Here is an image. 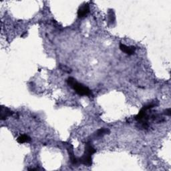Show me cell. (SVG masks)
Masks as SVG:
<instances>
[{"label":"cell","mask_w":171,"mask_h":171,"mask_svg":"<svg viewBox=\"0 0 171 171\" xmlns=\"http://www.w3.org/2000/svg\"><path fill=\"white\" fill-rule=\"evenodd\" d=\"M67 84L72 87V88L76 90V92L80 96H90L92 95V91L90 90L88 87L85 86L84 85L82 84H80L78 82H77L76 80L70 77L67 80Z\"/></svg>","instance_id":"obj_1"},{"label":"cell","mask_w":171,"mask_h":171,"mask_svg":"<svg viewBox=\"0 0 171 171\" xmlns=\"http://www.w3.org/2000/svg\"><path fill=\"white\" fill-rule=\"evenodd\" d=\"M96 150L90 143H87L85 146V151L83 156L80 159V162L85 165L90 166L92 165V156L96 153Z\"/></svg>","instance_id":"obj_2"},{"label":"cell","mask_w":171,"mask_h":171,"mask_svg":"<svg viewBox=\"0 0 171 171\" xmlns=\"http://www.w3.org/2000/svg\"><path fill=\"white\" fill-rule=\"evenodd\" d=\"M89 12H90V8L88 4H84L79 8L78 11V15L79 18H82L88 15Z\"/></svg>","instance_id":"obj_3"},{"label":"cell","mask_w":171,"mask_h":171,"mask_svg":"<svg viewBox=\"0 0 171 171\" xmlns=\"http://www.w3.org/2000/svg\"><path fill=\"white\" fill-rule=\"evenodd\" d=\"M120 49L128 55H132L133 54L135 51H136V47L134 46H127L123 44H120Z\"/></svg>","instance_id":"obj_4"},{"label":"cell","mask_w":171,"mask_h":171,"mask_svg":"<svg viewBox=\"0 0 171 171\" xmlns=\"http://www.w3.org/2000/svg\"><path fill=\"white\" fill-rule=\"evenodd\" d=\"M0 114H1V120H5V119L7 118L8 117H10V116H12L13 113L9 108L4 107V106H2Z\"/></svg>","instance_id":"obj_5"},{"label":"cell","mask_w":171,"mask_h":171,"mask_svg":"<svg viewBox=\"0 0 171 171\" xmlns=\"http://www.w3.org/2000/svg\"><path fill=\"white\" fill-rule=\"evenodd\" d=\"M17 141L20 144H23L25 143H30L31 141V138L29 137L27 135H21V136H19L17 139Z\"/></svg>","instance_id":"obj_6"},{"label":"cell","mask_w":171,"mask_h":171,"mask_svg":"<svg viewBox=\"0 0 171 171\" xmlns=\"http://www.w3.org/2000/svg\"><path fill=\"white\" fill-rule=\"evenodd\" d=\"M109 132H110V130L107 128H100L97 131L96 134H97L98 136H104V135L109 133Z\"/></svg>","instance_id":"obj_7"},{"label":"cell","mask_w":171,"mask_h":171,"mask_svg":"<svg viewBox=\"0 0 171 171\" xmlns=\"http://www.w3.org/2000/svg\"><path fill=\"white\" fill-rule=\"evenodd\" d=\"M60 68L62 70V71H64V72H67V73H70L71 72V69L69 68L68 67L66 66L61 65L60 66Z\"/></svg>","instance_id":"obj_8"},{"label":"cell","mask_w":171,"mask_h":171,"mask_svg":"<svg viewBox=\"0 0 171 171\" xmlns=\"http://www.w3.org/2000/svg\"><path fill=\"white\" fill-rule=\"evenodd\" d=\"M166 112L165 113V114L166 115H168V116H170V114H171V113H170V109H167L166 110Z\"/></svg>","instance_id":"obj_9"}]
</instances>
